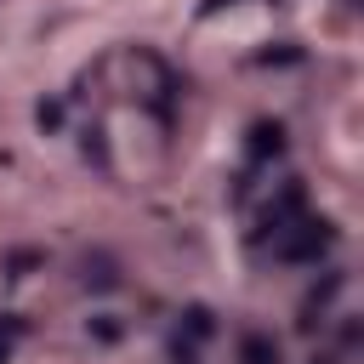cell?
<instances>
[{
	"mask_svg": "<svg viewBox=\"0 0 364 364\" xmlns=\"http://www.w3.org/2000/svg\"><path fill=\"white\" fill-rule=\"evenodd\" d=\"M330 245H336V228H330L324 216H307V210H301V216H290L262 250H273V262H318Z\"/></svg>",
	"mask_w": 364,
	"mask_h": 364,
	"instance_id": "obj_1",
	"label": "cell"
},
{
	"mask_svg": "<svg viewBox=\"0 0 364 364\" xmlns=\"http://www.w3.org/2000/svg\"><path fill=\"white\" fill-rule=\"evenodd\" d=\"M284 154V131L279 125H256L250 131V165H267V159H279Z\"/></svg>",
	"mask_w": 364,
	"mask_h": 364,
	"instance_id": "obj_2",
	"label": "cell"
},
{
	"mask_svg": "<svg viewBox=\"0 0 364 364\" xmlns=\"http://www.w3.org/2000/svg\"><path fill=\"white\" fill-rule=\"evenodd\" d=\"M239 358H245V364H279V347H273L267 336H245V341H239Z\"/></svg>",
	"mask_w": 364,
	"mask_h": 364,
	"instance_id": "obj_3",
	"label": "cell"
},
{
	"mask_svg": "<svg viewBox=\"0 0 364 364\" xmlns=\"http://www.w3.org/2000/svg\"><path fill=\"white\" fill-rule=\"evenodd\" d=\"M85 284H97V290H108V284H119V273H114L108 262H85Z\"/></svg>",
	"mask_w": 364,
	"mask_h": 364,
	"instance_id": "obj_4",
	"label": "cell"
},
{
	"mask_svg": "<svg viewBox=\"0 0 364 364\" xmlns=\"http://www.w3.org/2000/svg\"><path fill=\"white\" fill-rule=\"evenodd\" d=\"M188 330H193V336H210V313H205V307H188Z\"/></svg>",
	"mask_w": 364,
	"mask_h": 364,
	"instance_id": "obj_5",
	"label": "cell"
}]
</instances>
